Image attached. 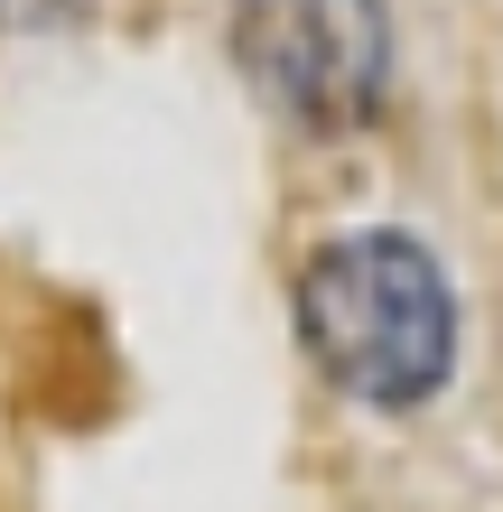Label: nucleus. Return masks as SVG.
<instances>
[{
    "label": "nucleus",
    "instance_id": "f257e3e1",
    "mask_svg": "<svg viewBox=\"0 0 503 512\" xmlns=\"http://www.w3.org/2000/svg\"><path fill=\"white\" fill-rule=\"evenodd\" d=\"M289 308L308 364L373 410H420L457 373V289L420 233H336L308 252Z\"/></svg>",
    "mask_w": 503,
    "mask_h": 512
},
{
    "label": "nucleus",
    "instance_id": "f03ea898",
    "mask_svg": "<svg viewBox=\"0 0 503 512\" xmlns=\"http://www.w3.org/2000/svg\"><path fill=\"white\" fill-rule=\"evenodd\" d=\"M233 56L299 131H364L392 94V10L382 0H243Z\"/></svg>",
    "mask_w": 503,
    "mask_h": 512
}]
</instances>
